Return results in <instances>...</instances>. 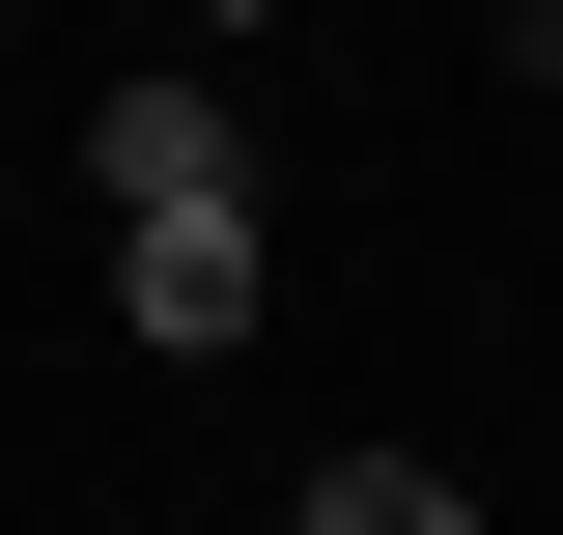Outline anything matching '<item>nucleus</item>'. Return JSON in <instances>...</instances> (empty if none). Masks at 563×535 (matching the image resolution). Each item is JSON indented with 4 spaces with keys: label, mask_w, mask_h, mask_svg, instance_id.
Segmentation results:
<instances>
[{
    "label": "nucleus",
    "mask_w": 563,
    "mask_h": 535,
    "mask_svg": "<svg viewBox=\"0 0 563 535\" xmlns=\"http://www.w3.org/2000/svg\"><path fill=\"white\" fill-rule=\"evenodd\" d=\"M85 198H113V226H198V198H254V141H225V85H198V57H141L113 113H85Z\"/></svg>",
    "instance_id": "nucleus-1"
},
{
    "label": "nucleus",
    "mask_w": 563,
    "mask_h": 535,
    "mask_svg": "<svg viewBox=\"0 0 563 535\" xmlns=\"http://www.w3.org/2000/svg\"><path fill=\"white\" fill-rule=\"evenodd\" d=\"M254 310H282V254H254V198H198V226H113V338H169V367H225Z\"/></svg>",
    "instance_id": "nucleus-2"
},
{
    "label": "nucleus",
    "mask_w": 563,
    "mask_h": 535,
    "mask_svg": "<svg viewBox=\"0 0 563 535\" xmlns=\"http://www.w3.org/2000/svg\"><path fill=\"white\" fill-rule=\"evenodd\" d=\"M310 535H479V507H451L422 451H339V479H310Z\"/></svg>",
    "instance_id": "nucleus-3"
}]
</instances>
